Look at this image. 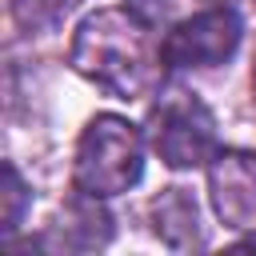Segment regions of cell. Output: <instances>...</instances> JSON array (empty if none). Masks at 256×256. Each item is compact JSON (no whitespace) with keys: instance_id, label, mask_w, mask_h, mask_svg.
<instances>
[{"instance_id":"obj_1","label":"cell","mask_w":256,"mask_h":256,"mask_svg":"<svg viewBox=\"0 0 256 256\" xmlns=\"http://www.w3.org/2000/svg\"><path fill=\"white\" fill-rule=\"evenodd\" d=\"M72 68L120 100H144L164 80V40L136 8H96L72 36Z\"/></svg>"},{"instance_id":"obj_2","label":"cell","mask_w":256,"mask_h":256,"mask_svg":"<svg viewBox=\"0 0 256 256\" xmlns=\"http://www.w3.org/2000/svg\"><path fill=\"white\" fill-rule=\"evenodd\" d=\"M140 172H144V132L116 112L92 116L76 140V164H72L76 192L108 200L128 192L140 180Z\"/></svg>"},{"instance_id":"obj_3","label":"cell","mask_w":256,"mask_h":256,"mask_svg":"<svg viewBox=\"0 0 256 256\" xmlns=\"http://www.w3.org/2000/svg\"><path fill=\"white\" fill-rule=\"evenodd\" d=\"M148 140L168 168H200L216 156V120L192 92H172L152 108Z\"/></svg>"},{"instance_id":"obj_4","label":"cell","mask_w":256,"mask_h":256,"mask_svg":"<svg viewBox=\"0 0 256 256\" xmlns=\"http://www.w3.org/2000/svg\"><path fill=\"white\" fill-rule=\"evenodd\" d=\"M240 36H244V24L236 8L216 4L180 20L164 36V60L168 68H216L240 48Z\"/></svg>"},{"instance_id":"obj_5","label":"cell","mask_w":256,"mask_h":256,"mask_svg":"<svg viewBox=\"0 0 256 256\" xmlns=\"http://www.w3.org/2000/svg\"><path fill=\"white\" fill-rule=\"evenodd\" d=\"M212 208L228 228L256 232V152L224 148L208 160Z\"/></svg>"},{"instance_id":"obj_6","label":"cell","mask_w":256,"mask_h":256,"mask_svg":"<svg viewBox=\"0 0 256 256\" xmlns=\"http://www.w3.org/2000/svg\"><path fill=\"white\" fill-rule=\"evenodd\" d=\"M152 220H156V236L168 248H200L204 244L196 200L184 188H164L152 204Z\"/></svg>"},{"instance_id":"obj_7","label":"cell","mask_w":256,"mask_h":256,"mask_svg":"<svg viewBox=\"0 0 256 256\" xmlns=\"http://www.w3.org/2000/svg\"><path fill=\"white\" fill-rule=\"evenodd\" d=\"M112 236V216L100 208V196H88L80 192L68 208H64V220L56 224V244L60 248H104Z\"/></svg>"},{"instance_id":"obj_8","label":"cell","mask_w":256,"mask_h":256,"mask_svg":"<svg viewBox=\"0 0 256 256\" xmlns=\"http://www.w3.org/2000/svg\"><path fill=\"white\" fill-rule=\"evenodd\" d=\"M28 200H32V192H28V184H24V176L16 172V164H4V184H0V232L12 240V232L20 228V220H24V212H28Z\"/></svg>"},{"instance_id":"obj_9","label":"cell","mask_w":256,"mask_h":256,"mask_svg":"<svg viewBox=\"0 0 256 256\" xmlns=\"http://www.w3.org/2000/svg\"><path fill=\"white\" fill-rule=\"evenodd\" d=\"M80 0H12V16L24 32H44L56 28Z\"/></svg>"},{"instance_id":"obj_10","label":"cell","mask_w":256,"mask_h":256,"mask_svg":"<svg viewBox=\"0 0 256 256\" xmlns=\"http://www.w3.org/2000/svg\"><path fill=\"white\" fill-rule=\"evenodd\" d=\"M240 248H252V252H256V236H248V240H240Z\"/></svg>"},{"instance_id":"obj_11","label":"cell","mask_w":256,"mask_h":256,"mask_svg":"<svg viewBox=\"0 0 256 256\" xmlns=\"http://www.w3.org/2000/svg\"><path fill=\"white\" fill-rule=\"evenodd\" d=\"M132 4H148V0H132Z\"/></svg>"},{"instance_id":"obj_12","label":"cell","mask_w":256,"mask_h":256,"mask_svg":"<svg viewBox=\"0 0 256 256\" xmlns=\"http://www.w3.org/2000/svg\"><path fill=\"white\" fill-rule=\"evenodd\" d=\"M252 84H256V72H252Z\"/></svg>"}]
</instances>
